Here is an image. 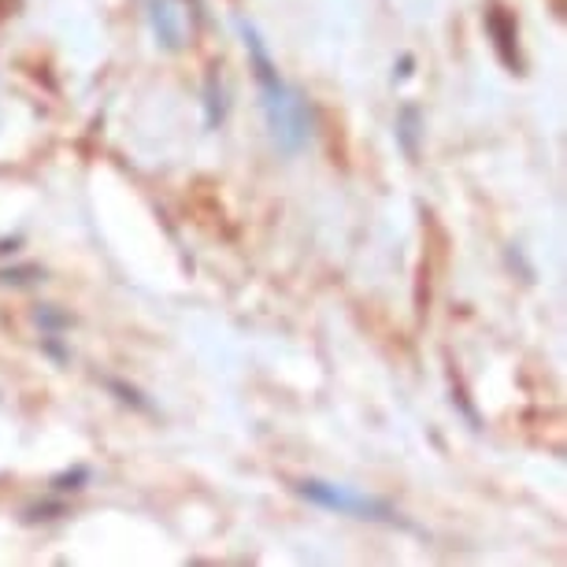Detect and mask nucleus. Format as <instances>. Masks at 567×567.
<instances>
[{
    "label": "nucleus",
    "instance_id": "423d86ee",
    "mask_svg": "<svg viewBox=\"0 0 567 567\" xmlns=\"http://www.w3.org/2000/svg\"><path fill=\"white\" fill-rule=\"evenodd\" d=\"M227 120V90H223V74L219 68H212L208 82H205V126L216 131Z\"/></svg>",
    "mask_w": 567,
    "mask_h": 567
},
{
    "label": "nucleus",
    "instance_id": "0eeeda50",
    "mask_svg": "<svg viewBox=\"0 0 567 567\" xmlns=\"http://www.w3.org/2000/svg\"><path fill=\"white\" fill-rule=\"evenodd\" d=\"M90 475L93 471L85 467V464H74L71 471H60V475H52V494H79V489L90 483Z\"/></svg>",
    "mask_w": 567,
    "mask_h": 567
},
{
    "label": "nucleus",
    "instance_id": "6e6552de",
    "mask_svg": "<svg viewBox=\"0 0 567 567\" xmlns=\"http://www.w3.org/2000/svg\"><path fill=\"white\" fill-rule=\"evenodd\" d=\"M34 282H41V267H34V264H27V267H8V271H0V286H34Z\"/></svg>",
    "mask_w": 567,
    "mask_h": 567
},
{
    "label": "nucleus",
    "instance_id": "1a4fd4ad",
    "mask_svg": "<svg viewBox=\"0 0 567 567\" xmlns=\"http://www.w3.org/2000/svg\"><path fill=\"white\" fill-rule=\"evenodd\" d=\"M34 319H38V327H41V330H49V334H56V330H68V327L74 323V319H71L68 312H56L52 305H38Z\"/></svg>",
    "mask_w": 567,
    "mask_h": 567
},
{
    "label": "nucleus",
    "instance_id": "7ed1b4c3",
    "mask_svg": "<svg viewBox=\"0 0 567 567\" xmlns=\"http://www.w3.org/2000/svg\"><path fill=\"white\" fill-rule=\"evenodd\" d=\"M148 27L164 52H182L197 34V0H148Z\"/></svg>",
    "mask_w": 567,
    "mask_h": 567
},
{
    "label": "nucleus",
    "instance_id": "9d476101",
    "mask_svg": "<svg viewBox=\"0 0 567 567\" xmlns=\"http://www.w3.org/2000/svg\"><path fill=\"white\" fill-rule=\"evenodd\" d=\"M109 386H112L115 393H120V401H123V404H131V409H137V412H153V404H148L134 386H126V382H120V379H109Z\"/></svg>",
    "mask_w": 567,
    "mask_h": 567
},
{
    "label": "nucleus",
    "instance_id": "20e7f679",
    "mask_svg": "<svg viewBox=\"0 0 567 567\" xmlns=\"http://www.w3.org/2000/svg\"><path fill=\"white\" fill-rule=\"evenodd\" d=\"M486 30H489V38H494V49H497L501 63H505L508 71L523 74L519 27H516V19H512V16L505 12V8H489V12H486Z\"/></svg>",
    "mask_w": 567,
    "mask_h": 567
},
{
    "label": "nucleus",
    "instance_id": "f03ea898",
    "mask_svg": "<svg viewBox=\"0 0 567 567\" xmlns=\"http://www.w3.org/2000/svg\"><path fill=\"white\" fill-rule=\"evenodd\" d=\"M308 505L316 508H327V512H338V516H349V519H363V523H382V527H404L412 530V523L401 516L390 501L382 497H371V494H360L352 486H338V483H323V478H301L293 486Z\"/></svg>",
    "mask_w": 567,
    "mask_h": 567
},
{
    "label": "nucleus",
    "instance_id": "f257e3e1",
    "mask_svg": "<svg viewBox=\"0 0 567 567\" xmlns=\"http://www.w3.org/2000/svg\"><path fill=\"white\" fill-rule=\"evenodd\" d=\"M238 30H241L245 52H249L256 85H260V109L267 120V134H271L278 153L297 156L308 145V137H312V104H308V97L297 85H290L278 74L260 30H256L249 19H238Z\"/></svg>",
    "mask_w": 567,
    "mask_h": 567
},
{
    "label": "nucleus",
    "instance_id": "9b49d317",
    "mask_svg": "<svg viewBox=\"0 0 567 567\" xmlns=\"http://www.w3.org/2000/svg\"><path fill=\"white\" fill-rule=\"evenodd\" d=\"M412 68H415V56H401V63H398V74H393V79H398V82L412 79Z\"/></svg>",
    "mask_w": 567,
    "mask_h": 567
},
{
    "label": "nucleus",
    "instance_id": "39448f33",
    "mask_svg": "<svg viewBox=\"0 0 567 567\" xmlns=\"http://www.w3.org/2000/svg\"><path fill=\"white\" fill-rule=\"evenodd\" d=\"M420 134H423L420 104H404V109L398 112V145L404 148V156L409 159L420 156Z\"/></svg>",
    "mask_w": 567,
    "mask_h": 567
}]
</instances>
